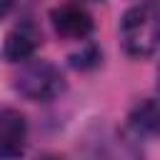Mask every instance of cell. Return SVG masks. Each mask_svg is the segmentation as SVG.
Returning a JSON list of instances; mask_svg holds the SVG:
<instances>
[{"mask_svg":"<svg viewBox=\"0 0 160 160\" xmlns=\"http://www.w3.org/2000/svg\"><path fill=\"white\" fill-rule=\"evenodd\" d=\"M120 42L130 58H150L158 50V5L142 0L125 10L120 20Z\"/></svg>","mask_w":160,"mask_h":160,"instance_id":"obj_1","label":"cell"},{"mask_svg":"<svg viewBox=\"0 0 160 160\" xmlns=\"http://www.w3.org/2000/svg\"><path fill=\"white\" fill-rule=\"evenodd\" d=\"M15 90L35 102L55 100L65 90V78L60 68H55L50 60H25L22 68L15 75Z\"/></svg>","mask_w":160,"mask_h":160,"instance_id":"obj_2","label":"cell"},{"mask_svg":"<svg viewBox=\"0 0 160 160\" xmlns=\"http://www.w3.org/2000/svg\"><path fill=\"white\" fill-rule=\"evenodd\" d=\"M28 145V120L20 110L0 105V160H18Z\"/></svg>","mask_w":160,"mask_h":160,"instance_id":"obj_3","label":"cell"},{"mask_svg":"<svg viewBox=\"0 0 160 160\" xmlns=\"http://www.w3.org/2000/svg\"><path fill=\"white\" fill-rule=\"evenodd\" d=\"M50 20H52L55 32L68 40H85L92 32V18L80 2H62L52 8Z\"/></svg>","mask_w":160,"mask_h":160,"instance_id":"obj_4","label":"cell"},{"mask_svg":"<svg viewBox=\"0 0 160 160\" xmlns=\"http://www.w3.org/2000/svg\"><path fill=\"white\" fill-rule=\"evenodd\" d=\"M42 38H40V30L25 20L20 25H15L8 35H5V42H2V55L10 60V62H25L35 55V50L40 48Z\"/></svg>","mask_w":160,"mask_h":160,"instance_id":"obj_5","label":"cell"},{"mask_svg":"<svg viewBox=\"0 0 160 160\" xmlns=\"http://www.w3.org/2000/svg\"><path fill=\"white\" fill-rule=\"evenodd\" d=\"M82 160H142L140 145L130 135H112L100 140Z\"/></svg>","mask_w":160,"mask_h":160,"instance_id":"obj_6","label":"cell"},{"mask_svg":"<svg viewBox=\"0 0 160 160\" xmlns=\"http://www.w3.org/2000/svg\"><path fill=\"white\" fill-rule=\"evenodd\" d=\"M128 128H130V138L132 140H140V138H155L158 132V102L152 98H145L140 100L130 118H128Z\"/></svg>","mask_w":160,"mask_h":160,"instance_id":"obj_7","label":"cell"},{"mask_svg":"<svg viewBox=\"0 0 160 160\" xmlns=\"http://www.w3.org/2000/svg\"><path fill=\"white\" fill-rule=\"evenodd\" d=\"M12 10V0H0V20H5Z\"/></svg>","mask_w":160,"mask_h":160,"instance_id":"obj_8","label":"cell"},{"mask_svg":"<svg viewBox=\"0 0 160 160\" xmlns=\"http://www.w3.org/2000/svg\"><path fill=\"white\" fill-rule=\"evenodd\" d=\"M42 160H55V158H42Z\"/></svg>","mask_w":160,"mask_h":160,"instance_id":"obj_9","label":"cell"},{"mask_svg":"<svg viewBox=\"0 0 160 160\" xmlns=\"http://www.w3.org/2000/svg\"><path fill=\"white\" fill-rule=\"evenodd\" d=\"M90 2H100V0H90Z\"/></svg>","mask_w":160,"mask_h":160,"instance_id":"obj_10","label":"cell"}]
</instances>
